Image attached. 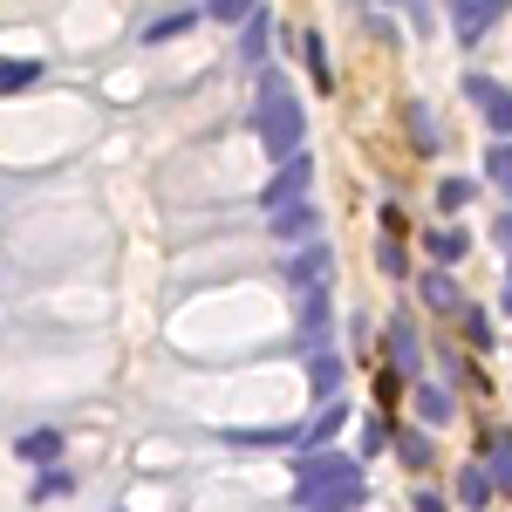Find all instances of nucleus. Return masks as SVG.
<instances>
[{"label": "nucleus", "mask_w": 512, "mask_h": 512, "mask_svg": "<svg viewBox=\"0 0 512 512\" xmlns=\"http://www.w3.org/2000/svg\"><path fill=\"white\" fill-rule=\"evenodd\" d=\"M253 123H260V144H267L274 158H294V151H301V103L287 96L280 76L260 82V110H253Z\"/></svg>", "instance_id": "f257e3e1"}, {"label": "nucleus", "mask_w": 512, "mask_h": 512, "mask_svg": "<svg viewBox=\"0 0 512 512\" xmlns=\"http://www.w3.org/2000/svg\"><path fill=\"white\" fill-rule=\"evenodd\" d=\"M349 472H355V458H342V451H321V458H308V465L294 472V499L308 506V499H321L328 485H342Z\"/></svg>", "instance_id": "f03ea898"}, {"label": "nucleus", "mask_w": 512, "mask_h": 512, "mask_svg": "<svg viewBox=\"0 0 512 512\" xmlns=\"http://www.w3.org/2000/svg\"><path fill=\"white\" fill-rule=\"evenodd\" d=\"M308 185H315V158H308V151H294V158H280V178L267 185V205L287 212V205H301V198H308Z\"/></svg>", "instance_id": "7ed1b4c3"}, {"label": "nucleus", "mask_w": 512, "mask_h": 512, "mask_svg": "<svg viewBox=\"0 0 512 512\" xmlns=\"http://www.w3.org/2000/svg\"><path fill=\"white\" fill-rule=\"evenodd\" d=\"M465 96L485 110V123H492L499 137H512V89H499L492 76H465Z\"/></svg>", "instance_id": "20e7f679"}, {"label": "nucleus", "mask_w": 512, "mask_h": 512, "mask_svg": "<svg viewBox=\"0 0 512 512\" xmlns=\"http://www.w3.org/2000/svg\"><path fill=\"white\" fill-rule=\"evenodd\" d=\"M328 274H335V253L315 246V239H308V253H294V267H287L294 294H328Z\"/></svg>", "instance_id": "39448f33"}, {"label": "nucleus", "mask_w": 512, "mask_h": 512, "mask_svg": "<svg viewBox=\"0 0 512 512\" xmlns=\"http://www.w3.org/2000/svg\"><path fill=\"white\" fill-rule=\"evenodd\" d=\"M506 7H512V0H451V28H458V41H478Z\"/></svg>", "instance_id": "423d86ee"}, {"label": "nucleus", "mask_w": 512, "mask_h": 512, "mask_svg": "<svg viewBox=\"0 0 512 512\" xmlns=\"http://www.w3.org/2000/svg\"><path fill=\"white\" fill-rule=\"evenodd\" d=\"M274 233L280 239H315L321 233V212L301 198V205H287V212H274Z\"/></svg>", "instance_id": "0eeeda50"}, {"label": "nucleus", "mask_w": 512, "mask_h": 512, "mask_svg": "<svg viewBox=\"0 0 512 512\" xmlns=\"http://www.w3.org/2000/svg\"><path fill=\"white\" fill-rule=\"evenodd\" d=\"M349 506H362V472H349L342 485H328L321 499H308L301 512H349Z\"/></svg>", "instance_id": "6e6552de"}, {"label": "nucleus", "mask_w": 512, "mask_h": 512, "mask_svg": "<svg viewBox=\"0 0 512 512\" xmlns=\"http://www.w3.org/2000/svg\"><path fill=\"white\" fill-rule=\"evenodd\" d=\"M458 499H465V506H492V499H499V478L485 472V465H465V478H458Z\"/></svg>", "instance_id": "1a4fd4ad"}, {"label": "nucleus", "mask_w": 512, "mask_h": 512, "mask_svg": "<svg viewBox=\"0 0 512 512\" xmlns=\"http://www.w3.org/2000/svg\"><path fill=\"white\" fill-rule=\"evenodd\" d=\"M383 342H390V362H396V376H403V369H417V355H424V349H417V328H410L403 315L390 321V335H383Z\"/></svg>", "instance_id": "9d476101"}, {"label": "nucleus", "mask_w": 512, "mask_h": 512, "mask_svg": "<svg viewBox=\"0 0 512 512\" xmlns=\"http://www.w3.org/2000/svg\"><path fill=\"white\" fill-rule=\"evenodd\" d=\"M308 390L321 396V403H335V390H342V362L328 349H315V369H308Z\"/></svg>", "instance_id": "9b49d317"}, {"label": "nucleus", "mask_w": 512, "mask_h": 512, "mask_svg": "<svg viewBox=\"0 0 512 512\" xmlns=\"http://www.w3.org/2000/svg\"><path fill=\"white\" fill-rule=\"evenodd\" d=\"M301 335H308V349L328 342V294H301Z\"/></svg>", "instance_id": "f8f14e48"}, {"label": "nucleus", "mask_w": 512, "mask_h": 512, "mask_svg": "<svg viewBox=\"0 0 512 512\" xmlns=\"http://www.w3.org/2000/svg\"><path fill=\"white\" fill-rule=\"evenodd\" d=\"M485 458H492L499 492H512V431H485Z\"/></svg>", "instance_id": "ddd939ff"}, {"label": "nucleus", "mask_w": 512, "mask_h": 512, "mask_svg": "<svg viewBox=\"0 0 512 512\" xmlns=\"http://www.w3.org/2000/svg\"><path fill=\"white\" fill-rule=\"evenodd\" d=\"M14 451L35 458V465H55L62 458V431H28V437H14Z\"/></svg>", "instance_id": "4468645a"}, {"label": "nucleus", "mask_w": 512, "mask_h": 512, "mask_svg": "<svg viewBox=\"0 0 512 512\" xmlns=\"http://www.w3.org/2000/svg\"><path fill=\"white\" fill-rule=\"evenodd\" d=\"M424 246H431V260H437V267L465 260V233H458V226H431V233H424Z\"/></svg>", "instance_id": "2eb2a0df"}, {"label": "nucleus", "mask_w": 512, "mask_h": 512, "mask_svg": "<svg viewBox=\"0 0 512 512\" xmlns=\"http://www.w3.org/2000/svg\"><path fill=\"white\" fill-rule=\"evenodd\" d=\"M424 301L444 308V315H451V308H465V294H458V280H451V274H424Z\"/></svg>", "instance_id": "dca6fc26"}, {"label": "nucleus", "mask_w": 512, "mask_h": 512, "mask_svg": "<svg viewBox=\"0 0 512 512\" xmlns=\"http://www.w3.org/2000/svg\"><path fill=\"white\" fill-rule=\"evenodd\" d=\"M0 82H7V96H21V89H35V82H41V62H21V55H14V62L0 69Z\"/></svg>", "instance_id": "f3484780"}, {"label": "nucleus", "mask_w": 512, "mask_h": 512, "mask_svg": "<svg viewBox=\"0 0 512 512\" xmlns=\"http://www.w3.org/2000/svg\"><path fill=\"white\" fill-rule=\"evenodd\" d=\"M342 431V410H335V403H328V410H321L315 424H308V437H301V451H321V444H328V437Z\"/></svg>", "instance_id": "a211bd4d"}, {"label": "nucleus", "mask_w": 512, "mask_h": 512, "mask_svg": "<svg viewBox=\"0 0 512 512\" xmlns=\"http://www.w3.org/2000/svg\"><path fill=\"white\" fill-rule=\"evenodd\" d=\"M417 410H424L431 424H451V390H437V383H424V390H417Z\"/></svg>", "instance_id": "6ab92c4d"}, {"label": "nucleus", "mask_w": 512, "mask_h": 512, "mask_svg": "<svg viewBox=\"0 0 512 512\" xmlns=\"http://www.w3.org/2000/svg\"><path fill=\"white\" fill-rule=\"evenodd\" d=\"M239 55H246V62H260V55H267V14H253V21H246V35H239Z\"/></svg>", "instance_id": "aec40b11"}, {"label": "nucleus", "mask_w": 512, "mask_h": 512, "mask_svg": "<svg viewBox=\"0 0 512 512\" xmlns=\"http://www.w3.org/2000/svg\"><path fill=\"white\" fill-rule=\"evenodd\" d=\"M465 205H472V185L465 178H444L437 185V212H465Z\"/></svg>", "instance_id": "412c9836"}, {"label": "nucleus", "mask_w": 512, "mask_h": 512, "mask_svg": "<svg viewBox=\"0 0 512 512\" xmlns=\"http://www.w3.org/2000/svg\"><path fill=\"white\" fill-rule=\"evenodd\" d=\"M410 137H417V151H437V123L424 103H410Z\"/></svg>", "instance_id": "4be33fe9"}, {"label": "nucleus", "mask_w": 512, "mask_h": 512, "mask_svg": "<svg viewBox=\"0 0 512 512\" xmlns=\"http://www.w3.org/2000/svg\"><path fill=\"white\" fill-rule=\"evenodd\" d=\"M396 458H403L410 472H424V465H431V444H424V437L410 431V437H396Z\"/></svg>", "instance_id": "5701e85b"}, {"label": "nucleus", "mask_w": 512, "mask_h": 512, "mask_svg": "<svg viewBox=\"0 0 512 512\" xmlns=\"http://www.w3.org/2000/svg\"><path fill=\"white\" fill-rule=\"evenodd\" d=\"M465 342L472 349H492V315L485 308H465Z\"/></svg>", "instance_id": "b1692460"}, {"label": "nucleus", "mask_w": 512, "mask_h": 512, "mask_svg": "<svg viewBox=\"0 0 512 512\" xmlns=\"http://www.w3.org/2000/svg\"><path fill=\"white\" fill-rule=\"evenodd\" d=\"M301 48H308V76H315L321 89H328L335 76H328V55H321V35H301Z\"/></svg>", "instance_id": "393cba45"}, {"label": "nucleus", "mask_w": 512, "mask_h": 512, "mask_svg": "<svg viewBox=\"0 0 512 512\" xmlns=\"http://www.w3.org/2000/svg\"><path fill=\"white\" fill-rule=\"evenodd\" d=\"M212 14H219V21H253L260 0H212Z\"/></svg>", "instance_id": "a878e982"}, {"label": "nucleus", "mask_w": 512, "mask_h": 512, "mask_svg": "<svg viewBox=\"0 0 512 512\" xmlns=\"http://www.w3.org/2000/svg\"><path fill=\"white\" fill-rule=\"evenodd\" d=\"M178 28H192V14H164V21H151V28H144V41H171Z\"/></svg>", "instance_id": "bb28decb"}, {"label": "nucleus", "mask_w": 512, "mask_h": 512, "mask_svg": "<svg viewBox=\"0 0 512 512\" xmlns=\"http://www.w3.org/2000/svg\"><path fill=\"white\" fill-rule=\"evenodd\" d=\"M376 267H383V274H390V280L403 274V246H396V233L383 239V246H376Z\"/></svg>", "instance_id": "cd10ccee"}, {"label": "nucleus", "mask_w": 512, "mask_h": 512, "mask_svg": "<svg viewBox=\"0 0 512 512\" xmlns=\"http://www.w3.org/2000/svg\"><path fill=\"white\" fill-rule=\"evenodd\" d=\"M390 444V424L383 417H362V451H383Z\"/></svg>", "instance_id": "c85d7f7f"}, {"label": "nucleus", "mask_w": 512, "mask_h": 512, "mask_svg": "<svg viewBox=\"0 0 512 512\" xmlns=\"http://www.w3.org/2000/svg\"><path fill=\"white\" fill-rule=\"evenodd\" d=\"M69 492V472H41L35 478V499H62Z\"/></svg>", "instance_id": "c756f323"}, {"label": "nucleus", "mask_w": 512, "mask_h": 512, "mask_svg": "<svg viewBox=\"0 0 512 512\" xmlns=\"http://www.w3.org/2000/svg\"><path fill=\"white\" fill-rule=\"evenodd\" d=\"M492 185H506V192H512V144L492 151Z\"/></svg>", "instance_id": "7c9ffc66"}, {"label": "nucleus", "mask_w": 512, "mask_h": 512, "mask_svg": "<svg viewBox=\"0 0 512 512\" xmlns=\"http://www.w3.org/2000/svg\"><path fill=\"white\" fill-rule=\"evenodd\" d=\"M417 512H444V499L437 492H417Z\"/></svg>", "instance_id": "2f4dec72"}, {"label": "nucleus", "mask_w": 512, "mask_h": 512, "mask_svg": "<svg viewBox=\"0 0 512 512\" xmlns=\"http://www.w3.org/2000/svg\"><path fill=\"white\" fill-rule=\"evenodd\" d=\"M499 246H506V253H512V212H506V219H499Z\"/></svg>", "instance_id": "473e14b6"}, {"label": "nucleus", "mask_w": 512, "mask_h": 512, "mask_svg": "<svg viewBox=\"0 0 512 512\" xmlns=\"http://www.w3.org/2000/svg\"><path fill=\"white\" fill-rule=\"evenodd\" d=\"M506 315H512V287H506Z\"/></svg>", "instance_id": "72a5a7b5"}, {"label": "nucleus", "mask_w": 512, "mask_h": 512, "mask_svg": "<svg viewBox=\"0 0 512 512\" xmlns=\"http://www.w3.org/2000/svg\"><path fill=\"white\" fill-rule=\"evenodd\" d=\"M506 287H512V280H506Z\"/></svg>", "instance_id": "f704fd0d"}]
</instances>
